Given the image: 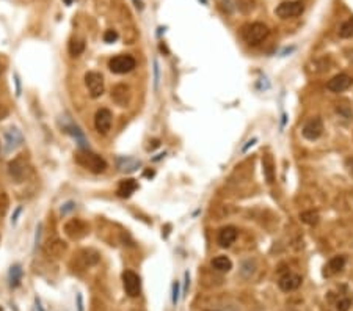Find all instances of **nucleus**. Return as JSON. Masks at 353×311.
Segmentation results:
<instances>
[{
	"label": "nucleus",
	"instance_id": "nucleus-24",
	"mask_svg": "<svg viewBox=\"0 0 353 311\" xmlns=\"http://www.w3.org/2000/svg\"><path fill=\"white\" fill-rule=\"evenodd\" d=\"M300 219H302L303 223L309 225V227H314V225L319 223L320 216H319V212H317V211H313V209H311V211H305V212H302V214H300Z\"/></svg>",
	"mask_w": 353,
	"mask_h": 311
},
{
	"label": "nucleus",
	"instance_id": "nucleus-19",
	"mask_svg": "<svg viewBox=\"0 0 353 311\" xmlns=\"http://www.w3.org/2000/svg\"><path fill=\"white\" fill-rule=\"evenodd\" d=\"M137 189H138V182L135 179H132V178L123 179L120 182V186H118L116 194H118V197H121V198H129Z\"/></svg>",
	"mask_w": 353,
	"mask_h": 311
},
{
	"label": "nucleus",
	"instance_id": "nucleus-39",
	"mask_svg": "<svg viewBox=\"0 0 353 311\" xmlns=\"http://www.w3.org/2000/svg\"><path fill=\"white\" fill-rule=\"evenodd\" d=\"M77 311H85L83 310V297H82V294H77Z\"/></svg>",
	"mask_w": 353,
	"mask_h": 311
},
{
	"label": "nucleus",
	"instance_id": "nucleus-40",
	"mask_svg": "<svg viewBox=\"0 0 353 311\" xmlns=\"http://www.w3.org/2000/svg\"><path fill=\"white\" fill-rule=\"evenodd\" d=\"M256 142H258V138H253V140H250V142H248L247 145H245V146H243V149H242V151L245 153V151H247V149H248L250 146H253V145H254Z\"/></svg>",
	"mask_w": 353,
	"mask_h": 311
},
{
	"label": "nucleus",
	"instance_id": "nucleus-16",
	"mask_svg": "<svg viewBox=\"0 0 353 311\" xmlns=\"http://www.w3.org/2000/svg\"><path fill=\"white\" fill-rule=\"evenodd\" d=\"M63 129H65L66 134H69L71 137L76 138V142L79 143V148L80 149H88V142H87V138H85L82 129L77 126V124H74L72 121H68L65 126H63Z\"/></svg>",
	"mask_w": 353,
	"mask_h": 311
},
{
	"label": "nucleus",
	"instance_id": "nucleus-5",
	"mask_svg": "<svg viewBox=\"0 0 353 311\" xmlns=\"http://www.w3.org/2000/svg\"><path fill=\"white\" fill-rule=\"evenodd\" d=\"M85 85H87L88 93L93 99H98L104 94V76L98 71H90L85 74Z\"/></svg>",
	"mask_w": 353,
	"mask_h": 311
},
{
	"label": "nucleus",
	"instance_id": "nucleus-35",
	"mask_svg": "<svg viewBox=\"0 0 353 311\" xmlns=\"http://www.w3.org/2000/svg\"><path fill=\"white\" fill-rule=\"evenodd\" d=\"M188 286H190V274L185 272L184 274V289H182V296H185L188 293Z\"/></svg>",
	"mask_w": 353,
	"mask_h": 311
},
{
	"label": "nucleus",
	"instance_id": "nucleus-11",
	"mask_svg": "<svg viewBox=\"0 0 353 311\" xmlns=\"http://www.w3.org/2000/svg\"><path fill=\"white\" fill-rule=\"evenodd\" d=\"M352 83H353V79L349 76V74H344V72H341V74H336L335 77H331L327 83V88L330 91H333V93H342V91H346L352 87Z\"/></svg>",
	"mask_w": 353,
	"mask_h": 311
},
{
	"label": "nucleus",
	"instance_id": "nucleus-25",
	"mask_svg": "<svg viewBox=\"0 0 353 311\" xmlns=\"http://www.w3.org/2000/svg\"><path fill=\"white\" fill-rule=\"evenodd\" d=\"M68 50H69V53H71L72 57H79L80 53L85 50V42H83V39H76V38L71 39Z\"/></svg>",
	"mask_w": 353,
	"mask_h": 311
},
{
	"label": "nucleus",
	"instance_id": "nucleus-7",
	"mask_svg": "<svg viewBox=\"0 0 353 311\" xmlns=\"http://www.w3.org/2000/svg\"><path fill=\"white\" fill-rule=\"evenodd\" d=\"M324 134V121L320 116H314L311 120H308L302 129V135L309 142H314L320 138Z\"/></svg>",
	"mask_w": 353,
	"mask_h": 311
},
{
	"label": "nucleus",
	"instance_id": "nucleus-9",
	"mask_svg": "<svg viewBox=\"0 0 353 311\" xmlns=\"http://www.w3.org/2000/svg\"><path fill=\"white\" fill-rule=\"evenodd\" d=\"M24 143V135L17 127H11L5 132V143H3V151L5 154H9L16 151V149Z\"/></svg>",
	"mask_w": 353,
	"mask_h": 311
},
{
	"label": "nucleus",
	"instance_id": "nucleus-13",
	"mask_svg": "<svg viewBox=\"0 0 353 311\" xmlns=\"http://www.w3.org/2000/svg\"><path fill=\"white\" fill-rule=\"evenodd\" d=\"M112 99L120 107H126L131 101V88L124 83H118L112 90Z\"/></svg>",
	"mask_w": 353,
	"mask_h": 311
},
{
	"label": "nucleus",
	"instance_id": "nucleus-22",
	"mask_svg": "<svg viewBox=\"0 0 353 311\" xmlns=\"http://www.w3.org/2000/svg\"><path fill=\"white\" fill-rule=\"evenodd\" d=\"M22 267H20V264H14L9 267V272H8V285L9 288H13L16 289L19 285H20V280H22Z\"/></svg>",
	"mask_w": 353,
	"mask_h": 311
},
{
	"label": "nucleus",
	"instance_id": "nucleus-23",
	"mask_svg": "<svg viewBox=\"0 0 353 311\" xmlns=\"http://www.w3.org/2000/svg\"><path fill=\"white\" fill-rule=\"evenodd\" d=\"M212 267L218 272H229L232 269V261L228 256H217V258L212 260Z\"/></svg>",
	"mask_w": 353,
	"mask_h": 311
},
{
	"label": "nucleus",
	"instance_id": "nucleus-10",
	"mask_svg": "<svg viewBox=\"0 0 353 311\" xmlns=\"http://www.w3.org/2000/svg\"><path fill=\"white\" fill-rule=\"evenodd\" d=\"M65 233L69 236L71 239H82L83 236L88 234V225L83 220L79 219H71L69 222L65 223Z\"/></svg>",
	"mask_w": 353,
	"mask_h": 311
},
{
	"label": "nucleus",
	"instance_id": "nucleus-2",
	"mask_svg": "<svg viewBox=\"0 0 353 311\" xmlns=\"http://www.w3.org/2000/svg\"><path fill=\"white\" fill-rule=\"evenodd\" d=\"M269 35H270L269 27L262 22H253L242 28V36L250 46H258Z\"/></svg>",
	"mask_w": 353,
	"mask_h": 311
},
{
	"label": "nucleus",
	"instance_id": "nucleus-29",
	"mask_svg": "<svg viewBox=\"0 0 353 311\" xmlns=\"http://www.w3.org/2000/svg\"><path fill=\"white\" fill-rule=\"evenodd\" d=\"M350 307H352V300L349 297H342L336 305V310L338 311H349Z\"/></svg>",
	"mask_w": 353,
	"mask_h": 311
},
{
	"label": "nucleus",
	"instance_id": "nucleus-4",
	"mask_svg": "<svg viewBox=\"0 0 353 311\" xmlns=\"http://www.w3.org/2000/svg\"><path fill=\"white\" fill-rule=\"evenodd\" d=\"M305 11V5L300 0H286V2L280 3L275 9V14L281 19H289V17H297Z\"/></svg>",
	"mask_w": 353,
	"mask_h": 311
},
{
	"label": "nucleus",
	"instance_id": "nucleus-12",
	"mask_svg": "<svg viewBox=\"0 0 353 311\" xmlns=\"http://www.w3.org/2000/svg\"><path fill=\"white\" fill-rule=\"evenodd\" d=\"M302 282H303V278L300 275H297V274H286L283 275L280 280H278V286H280L281 291L284 293H291V291H295V289H298L302 286Z\"/></svg>",
	"mask_w": 353,
	"mask_h": 311
},
{
	"label": "nucleus",
	"instance_id": "nucleus-26",
	"mask_svg": "<svg viewBox=\"0 0 353 311\" xmlns=\"http://www.w3.org/2000/svg\"><path fill=\"white\" fill-rule=\"evenodd\" d=\"M339 36H341V38H346V39L353 36V17L347 19L346 22L341 25V28H339Z\"/></svg>",
	"mask_w": 353,
	"mask_h": 311
},
{
	"label": "nucleus",
	"instance_id": "nucleus-37",
	"mask_svg": "<svg viewBox=\"0 0 353 311\" xmlns=\"http://www.w3.org/2000/svg\"><path fill=\"white\" fill-rule=\"evenodd\" d=\"M41 230H42V225L39 223L36 227V234H35V247H38L39 244V238H41Z\"/></svg>",
	"mask_w": 353,
	"mask_h": 311
},
{
	"label": "nucleus",
	"instance_id": "nucleus-36",
	"mask_svg": "<svg viewBox=\"0 0 353 311\" xmlns=\"http://www.w3.org/2000/svg\"><path fill=\"white\" fill-rule=\"evenodd\" d=\"M8 113H9L8 107H6V105H3V104H0V121L5 120V118L8 116Z\"/></svg>",
	"mask_w": 353,
	"mask_h": 311
},
{
	"label": "nucleus",
	"instance_id": "nucleus-32",
	"mask_svg": "<svg viewBox=\"0 0 353 311\" xmlns=\"http://www.w3.org/2000/svg\"><path fill=\"white\" fill-rule=\"evenodd\" d=\"M74 209H76V203H74V201H68V203H65V205H61L60 214H61V216H66L68 212H71V211H74Z\"/></svg>",
	"mask_w": 353,
	"mask_h": 311
},
{
	"label": "nucleus",
	"instance_id": "nucleus-8",
	"mask_svg": "<svg viewBox=\"0 0 353 311\" xmlns=\"http://www.w3.org/2000/svg\"><path fill=\"white\" fill-rule=\"evenodd\" d=\"M112 123H113V113L109 109H99L94 115V127L99 134L105 135L109 134V131L112 129Z\"/></svg>",
	"mask_w": 353,
	"mask_h": 311
},
{
	"label": "nucleus",
	"instance_id": "nucleus-3",
	"mask_svg": "<svg viewBox=\"0 0 353 311\" xmlns=\"http://www.w3.org/2000/svg\"><path fill=\"white\" fill-rule=\"evenodd\" d=\"M137 66V61L129 53H121V55H116L109 61V69L113 74H127L134 71Z\"/></svg>",
	"mask_w": 353,
	"mask_h": 311
},
{
	"label": "nucleus",
	"instance_id": "nucleus-15",
	"mask_svg": "<svg viewBox=\"0 0 353 311\" xmlns=\"http://www.w3.org/2000/svg\"><path fill=\"white\" fill-rule=\"evenodd\" d=\"M25 160L22 157H16L8 164V173L16 182H22L25 176Z\"/></svg>",
	"mask_w": 353,
	"mask_h": 311
},
{
	"label": "nucleus",
	"instance_id": "nucleus-30",
	"mask_svg": "<svg viewBox=\"0 0 353 311\" xmlns=\"http://www.w3.org/2000/svg\"><path fill=\"white\" fill-rule=\"evenodd\" d=\"M171 293H173V297H171V302H173V305L176 307L177 302H179V299H180V293H179V282H175L173 286H171Z\"/></svg>",
	"mask_w": 353,
	"mask_h": 311
},
{
	"label": "nucleus",
	"instance_id": "nucleus-1",
	"mask_svg": "<svg viewBox=\"0 0 353 311\" xmlns=\"http://www.w3.org/2000/svg\"><path fill=\"white\" fill-rule=\"evenodd\" d=\"M76 162L94 175L104 173V171L107 170L105 159L101 157L99 154L90 151V149H79V151L76 153Z\"/></svg>",
	"mask_w": 353,
	"mask_h": 311
},
{
	"label": "nucleus",
	"instance_id": "nucleus-31",
	"mask_svg": "<svg viewBox=\"0 0 353 311\" xmlns=\"http://www.w3.org/2000/svg\"><path fill=\"white\" fill-rule=\"evenodd\" d=\"M116 39H118L116 30H107L105 33H104V41H105V42H109V44H112V42H115Z\"/></svg>",
	"mask_w": 353,
	"mask_h": 311
},
{
	"label": "nucleus",
	"instance_id": "nucleus-38",
	"mask_svg": "<svg viewBox=\"0 0 353 311\" xmlns=\"http://www.w3.org/2000/svg\"><path fill=\"white\" fill-rule=\"evenodd\" d=\"M14 83H16V96H20V80L17 74H14Z\"/></svg>",
	"mask_w": 353,
	"mask_h": 311
},
{
	"label": "nucleus",
	"instance_id": "nucleus-14",
	"mask_svg": "<svg viewBox=\"0 0 353 311\" xmlns=\"http://www.w3.org/2000/svg\"><path fill=\"white\" fill-rule=\"evenodd\" d=\"M235 239H237V228L235 227H224L218 231V236H217V242L221 249H228L231 247Z\"/></svg>",
	"mask_w": 353,
	"mask_h": 311
},
{
	"label": "nucleus",
	"instance_id": "nucleus-20",
	"mask_svg": "<svg viewBox=\"0 0 353 311\" xmlns=\"http://www.w3.org/2000/svg\"><path fill=\"white\" fill-rule=\"evenodd\" d=\"M116 165L120 168V171H126V173H132L138 167H142L140 160H137L134 157H118Z\"/></svg>",
	"mask_w": 353,
	"mask_h": 311
},
{
	"label": "nucleus",
	"instance_id": "nucleus-42",
	"mask_svg": "<svg viewBox=\"0 0 353 311\" xmlns=\"http://www.w3.org/2000/svg\"><path fill=\"white\" fill-rule=\"evenodd\" d=\"M65 2H66V5H71V2H72V0H65Z\"/></svg>",
	"mask_w": 353,
	"mask_h": 311
},
{
	"label": "nucleus",
	"instance_id": "nucleus-33",
	"mask_svg": "<svg viewBox=\"0 0 353 311\" xmlns=\"http://www.w3.org/2000/svg\"><path fill=\"white\" fill-rule=\"evenodd\" d=\"M159 80H160V72H159V61L154 60V90H159Z\"/></svg>",
	"mask_w": 353,
	"mask_h": 311
},
{
	"label": "nucleus",
	"instance_id": "nucleus-41",
	"mask_svg": "<svg viewBox=\"0 0 353 311\" xmlns=\"http://www.w3.org/2000/svg\"><path fill=\"white\" fill-rule=\"evenodd\" d=\"M145 176H148V178H153L154 176V171L151 170V171H145Z\"/></svg>",
	"mask_w": 353,
	"mask_h": 311
},
{
	"label": "nucleus",
	"instance_id": "nucleus-17",
	"mask_svg": "<svg viewBox=\"0 0 353 311\" xmlns=\"http://www.w3.org/2000/svg\"><path fill=\"white\" fill-rule=\"evenodd\" d=\"M346 263H347V260H346V256H344V255H338V256H335V258H331V260L328 261V264L325 266L324 275H325V277H331V275L339 274V272L346 267Z\"/></svg>",
	"mask_w": 353,
	"mask_h": 311
},
{
	"label": "nucleus",
	"instance_id": "nucleus-21",
	"mask_svg": "<svg viewBox=\"0 0 353 311\" xmlns=\"http://www.w3.org/2000/svg\"><path fill=\"white\" fill-rule=\"evenodd\" d=\"M262 171H264V176L267 179L269 184L275 181V162H273V157L270 154H265L262 157Z\"/></svg>",
	"mask_w": 353,
	"mask_h": 311
},
{
	"label": "nucleus",
	"instance_id": "nucleus-18",
	"mask_svg": "<svg viewBox=\"0 0 353 311\" xmlns=\"http://www.w3.org/2000/svg\"><path fill=\"white\" fill-rule=\"evenodd\" d=\"M66 249H68L66 242H63L61 239L55 238V239H52V241L47 242V245H46V253L50 255V256H53V258H60V256H63V253L66 252Z\"/></svg>",
	"mask_w": 353,
	"mask_h": 311
},
{
	"label": "nucleus",
	"instance_id": "nucleus-34",
	"mask_svg": "<svg viewBox=\"0 0 353 311\" xmlns=\"http://www.w3.org/2000/svg\"><path fill=\"white\" fill-rule=\"evenodd\" d=\"M22 214V206H17L13 212V216H11V225H16L17 220H19V216Z\"/></svg>",
	"mask_w": 353,
	"mask_h": 311
},
{
	"label": "nucleus",
	"instance_id": "nucleus-6",
	"mask_svg": "<svg viewBox=\"0 0 353 311\" xmlns=\"http://www.w3.org/2000/svg\"><path fill=\"white\" fill-rule=\"evenodd\" d=\"M123 286L124 291L129 297H138L142 293V278L134 271H124L123 272Z\"/></svg>",
	"mask_w": 353,
	"mask_h": 311
},
{
	"label": "nucleus",
	"instance_id": "nucleus-28",
	"mask_svg": "<svg viewBox=\"0 0 353 311\" xmlns=\"http://www.w3.org/2000/svg\"><path fill=\"white\" fill-rule=\"evenodd\" d=\"M217 3L220 6V9L223 13H226V14H231L234 11V3H232V0H217Z\"/></svg>",
	"mask_w": 353,
	"mask_h": 311
},
{
	"label": "nucleus",
	"instance_id": "nucleus-27",
	"mask_svg": "<svg viewBox=\"0 0 353 311\" xmlns=\"http://www.w3.org/2000/svg\"><path fill=\"white\" fill-rule=\"evenodd\" d=\"M237 6H239V9L242 13H250L251 9H253V6H254V0H237Z\"/></svg>",
	"mask_w": 353,
	"mask_h": 311
}]
</instances>
